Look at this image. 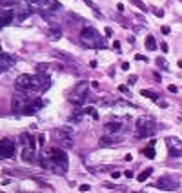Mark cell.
<instances>
[{
  "label": "cell",
  "instance_id": "6da1fadb",
  "mask_svg": "<svg viewBox=\"0 0 182 193\" xmlns=\"http://www.w3.org/2000/svg\"><path fill=\"white\" fill-rule=\"evenodd\" d=\"M46 157H47V161H49V170H53L55 173H58V175H64L67 171V155H66V151L62 148H51V150H47L44 153Z\"/></svg>",
  "mask_w": 182,
  "mask_h": 193
},
{
  "label": "cell",
  "instance_id": "7a4b0ae2",
  "mask_svg": "<svg viewBox=\"0 0 182 193\" xmlns=\"http://www.w3.org/2000/svg\"><path fill=\"white\" fill-rule=\"evenodd\" d=\"M80 42L84 44L86 47H106V42H104V38L96 33L95 27H84L82 33H80Z\"/></svg>",
  "mask_w": 182,
  "mask_h": 193
},
{
  "label": "cell",
  "instance_id": "3957f363",
  "mask_svg": "<svg viewBox=\"0 0 182 193\" xmlns=\"http://www.w3.org/2000/svg\"><path fill=\"white\" fill-rule=\"evenodd\" d=\"M157 131V124L155 120L150 117H140L137 118V124H135V137L139 139H148L153 133Z\"/></svg>",
  "mask_w": 182,
  "mask_h": 193
},
{
  "label": "cell",
  "instance_id": "277c9868",
  "mask_svg": "<svg viewBox=\"0 0 182 193\" xmlns=\"http://www.w3.org/2000/svg\"><path fill=\"white\" fill-rule=\"evenodd\" d=\"M87 91H89V82L87 80H82L78 82L73 89V96H71V102L73 104H82L87 96Z\"/></svg>",
  "mask_w": 182,
  "mask_h": 193
},
{
  "label": "cell",
  "instance_id": "5b68a950",
  "mask_svg": "<svg viewBox=\"0 0 182 193\" xmlns=\"http://www.w3.org/2000/svg\"><path fill=\"white\" fill-rule=\"evenodd\" d=\"M55 137H57V140H58L64 148H71V146H73V131L69 128L57 129V131H55Z\"/></svg>",
  "mask_w": 182,
  "mask_h": 193
},
{
  "label": "cell",
  "instance_id": "8992f818",
  "mask_svg": "<svg viewBox=\"0 0 182 193\" xmlns=\"http://www.w3.org/2000/svg\"><path fill=\"white\" fill-rule=\"evenodd\" d=\"M49 87V77L38 73V75H33V84H31V91H46Z\"/></svg>",
  "mask_w": 182,
  "mask_h": 193
},
{
  "label": "cell",
  "instance_id": "52a82bcc",
  "mask_svg": "<svg viewBox=\"0 0 182 193\" xmlns=\"http://www.w3.org/2000/svg\"><path fill=\"white\" fill-rule=\"evenodd\" d=\"M15 150H17V144L9 139L0 140V159H11L15 155Z\"/></svg>",
  "mask_w": 182,
  "mask_h": 193
},
{
  "label": "cell",
  "instance_id": "ba28073f",
  "mask_svg": "<svg viewBox=\"0 0 182 193\" xmlns=\"http://www.w3.org/2000/svg\"><path fill=\"white\" fill-rule=\"evenodd\" d=\"M166 146L171 157H180L182 155V140L177 137H168L166 139Z\"/></svg>",
  "mask_w": 182,
  "mask_h": 193
},
{
  "label": "cell",
  "instance_id": "9c48e42d",
  "mask_svg": "<svg viewBox=\"0 0 182 193\" xmlns=\"http://www.w3.org/2000/svg\"><path fill=\"white\" fill-rule=\"evenodd\" d=\"M153 186L159 188V190H166V191H175V190H179V182H177L175 179H170V177H160Z\"/></svg>",
  "mask_w": 182,
  "mask_h": 193
},
{
  "label": "cell",
  "instance_id": "30bf717a",
  "mask_svg": "<svg viewBox=\"0 0 182 193\" xmlns=\"http://www.w3.org/2000/svg\"><path fill=\"white\" fill-rule=\"evenodd\" d=\"M31 106V102H29V98L24 95H15L13 96V100H11V107H13V111H26L27 107Z\"/></svg>",
  "mask_w": 182,
  "mask_h": 193
},
{
  "label": "cell",
  "instance_id": "8fae6325",
  "mask_svg": "<svg viewBox=\"0 0 182 193\" xmlns=\"http://www.w3.org/2000/svg\"><path fill=\"white\" fill-rule=\"evenodd\" d=\"M31 84H33V75H18L17 80H15V87L20 89V91H31Z\"/></svg>",
  "mask_w": 182,
  "mask_h": 193
},
{
  "label": "cell",
  "instance_id": "7c38bea8",
  "mask_svg": "<svg viewBox=\"0 0 182 193\" xmlns=\"http://www.w3.org/2000/svg\"><path fill=\"white\" fill-rule=\"evenodd\" d=\"M17 62V57L15 55H9V53H0V73L2 71H7L11 69Z\"/></svg>",
  "mask_w": 182,
  "mask_h": 193
},
{
  "label": "cell",
  "instance_id": "4fadbf2b",
  "mask_svg": "<svg viewBox=\"0 0 182 193\" xmlns=\"http://www.w3.org/2000/svg\"><path fill=\"white\" fill-rule=\"evenodd\" d=\"M120 142V139H118L117 135H104L102 139L98 140V146H102V148H109V146H115V144H118Z\"/></svg>",
  "mask_w": 182,
  "mask_h": 193
},
{
  "label": "cell",
  "instance_id": "5bb4252c",
  "mask_svg": "<svg viewBox=\"0 0 182 193\" xmlns=\"http://www.w3.org/2000/svg\"><path fill=\"white\" fill-rule=\"evenodd\" d=\"M107 135H118V133H122L124 131V126L120 124V122H107L106 126H104Z\"/></svg>",
  "mask_w": 182,
  "mask_h": 193
},
{
  "label": "cell",
  "instance_id": "9a60e30c",
  "mask_svg": "<svg viewBox=\"0 0 182 193\" xmlns=\"http://www.w3.org/2000/svg\"><path fill=\"white\" fill-rule=\"evenodd\" d=\"M13 18H15V13L11 9H6L0 13V27H4V26H9L11 22H13Z\"/></svg>",
  "mask_w": 182,
  "mask_h": 193
},
{
  "label": "cell",
  "instance_id": "2e32d148",
  "mask_svg": "<svg viewBox=\"0 0 182 193\" xmlns=\"http://www.w3.org/2000/svg\"><path fill=\"white\" fill-rule=\"evenodd\" d=\"M20 144L22 146H29V148L35 150V139H33L29 133H22L20 135Z\"/></svg>",
  "mask_w": 182,
  "mask_h": 193
},
{
  "label": "cell",
  "instance_id": "e0dca14e",
  "mask_svg": "<svg viewBox=\"0 0 182 193\" xmlns=\"http://www.w3.org/2000/svg\"><path fill=\"white\" fill-rule=\"evenodd\" d=\"M22 159H24V162H33V159H35V150H33V148H29V146H24Z\"/></svg>",
  "mask_w": 182,
  "mask_h": 193
},
{
  "label": "cell",
  "instance_id": "ac0fdd59",
  "mask_svg": "<svg viewBox=\"0 0 182 193\" xmlns=\"http://www.w3.org/2000/svg\"><path fill=\"white\" fill-rule=\"evenodd\" d=\"M47 38H49V40L62 38V29H60V27H49V29H47Z\"/></svg>",
  "mask_w": 182,
  "mask_h": 193
},
{
  "label": "cell",
  "instance_id": "d6986e66",
  "mask_svg": "<svg viewBox=\"0 0 182 193\" xmlns=\"http://www.w3.org/2000/svg\"><path fill=\"white\" fill-rule=\"evenodd\" d=\"M151 171H153V170H151V168H148V170H144V171H140L139 175H137V181H139V182H146V181H148V179H150Z\"/></svg>",
  "mask_w": 182,
  "mask_h": 193
},
{
  "label": "cell",
  "instance_id": "ffe728a7",
  "mask_svg": "<svg viewBox=\"0 0 182 193\" xmlns=\"http://www.w3.org/2000/svg\"><path fill=\"white\" fill-rule=\"evenodd\" d=\"M146 49H150V51H155V49H157V40H155V37H148V38H146Z\"/></svg>",
  "mask_w": 182,
  "mask_h": 193
},
{
  "label": "cell",
  "instance_id": "44dd1931",
  "mask_svg": "<svg viewBox=\"0 0 182 193\" xmlns=\"http://www.w3.org/2000/svg\"><path fill=\"white\" fill-rule=\"evenodd\" d=\"M140 95H142V96H148V98H151V100H155V102H159V96H157V93H153V91H148V89H142V91H140Z\"/></svg>",
  "mask_w": 182,
  "mask_h": 193
},
{
  "label": "cell",
  "instance_id": "7402d4cb",
  "mask_svg": "<svg viewBox=\"0 0 182 193\" xmlns=\"http://www.w3.org/2000/svg\"><path fill=\"white\" fill-rule=\"evenodd\" d=\"M82 113H87V115H91V117L95 118V120H98V113H96V109L95 107H86Z\"/></svg>",
  "mask_w": 182,
  "mask_h": 193
},
{
  "label": "cell",
  "instance_id": "603a6c76",
  "mask_svg": "<svg viewBox=\"0 0 182 193\" xmlns=\"http://www.w3.org/2000/svg\"><path fill=\"white\" fill-rule=\"evenodd\" d=\"M133 6H137V7H139L140 11H144V13H146V11H150L148 7H146V4H144L142 0H133Z\"/></svg>",
  "mask_w": 182,
  "mask_h": 193
},
{
  "label": "cell",
  "instance_id": "cb8c5ba5",
  "mask_svg": "<svg viewBox=\"0 0 182 193\" xmlns=\"http://www.w3.org/2000/svg\"><path fill=\"white\" fill-rule=\"evenodd\" d=\"M144 155H146L148 159H155V157H157V153H155L153 148H146V150H144Z\"/></svg>",
  "mask_w": 182,
  "mask_h": 193
},
{
  "label": "cell",
  "instance_id": "d4e9b609",
  "mask_svg": "<svg viewBox=\"0 0 182 193\" xmlns=\"http://www.w3.org/2000/svg\"><path fill=\"white\" fill-rule=\"evenodd\" d=\"M157 66H159L160 69H166V71H168V62H166L162 57H159V58H157Z\"/></svg>",
  "mask_w": 182,
  "mask_h": 193
},
{
  "label": "cell",
  "instance_id": "484cf974",
  "mask_svg": "<svg viewBox=\"0 0 182 193\" xmlns=\"http://www.w3.org/2000/svg\"><path fill=\"white\" fill-rule=\"evenodd\" d=\"M55 57L64 58V60H71V57H69V55H66V53H62V51H55Z\"/></svg>",
  "mask_w": 182,
  "mask_h": 193
},
{
  "label": "cell",
  "instance_id": "4316f807",
  "mask_svg": "<svg viewBox=\"0 0 182 193\" xmlns=\"http://www.w3.org/2000/svg\"><path fill=\"white\" fill-rule=\"evenodd\" d=\"M47 67H49L47 64H38V66H37V71H38V73H46V71H47Z\"/></svg>",
  "mask_w": 182,
  "mask_h": 193
},
{
  "label": "cell",
  "instance_id": "83f0119b",
  "mask_svg": "<svg viewBox=\"0 0 182 193\" xmlns=\"http://www.w3.org/2000/svg\"><path fill=\"white\" fill-rule=\"evenodd\" d=\"M137 80H139V78H137V75H131V77L128 78V84H129V86H133V84H135Z\"/></svg>",
  "mask_w": 182,
  "mask_h": 193
},
{
  "label": "cell",
  "instance_id": "f1b7e54d",
  "mask_svg": "<svg viewBox=\"0 0 182 193\" xmlns=\"http://www.w3.org/2000/svg\"><path fill=\"white\" fill-rule=\"evenodd\" d=\"M78 190H80V191H82V193L89 191V184H80V186H78Z\"/></svg>",
  "mask_w": 182,
  "mask_h": 193
},
{
  "label": "cell",
  "instance_id": "f546056e",
  "mask_svg": "<svg viewBox=\"0 0 182 193\" xmlns=\"http://www.w3.org/2000/svg\"><path fill=\"white\" fill-rule=\"evenodd\" d=\"M168 91H170V93H177V91H179V87L175 86V84H171V86H168Z\"/></svg>",
  "mask_w": 182,
  "mask_h": 193
},
{
  "label": "cell",
  "instance_id": "4dcf8cb0",
  "mask_svg": "<svg viewBox=\"0 0 182 193\" xmlns=\"http://www.w3.org/2000/svg\"><path fill=\"white\" fill-rule=\"evenodd\" d=\"M160 31H162V35H168V33L171 31V29H170V26H162V27H160Z\"/></svg>",
  "mask_w": 182,
  "mask_h": 193
},
{
  "label": "cell",
  "instance_id": "1f68e13d",
  "mask_svg": "<svg viewBox=\"0 0 182 193\" xmlns=\"http://www.w3.org/2000/svg\"><path fill=\"white\" fill-rule=\"evenodd\" d=\"M153 13H155L157 17H164V11L162 9H153Z\"/></svg>",
  "mask_w": 182,
  "mask_h": 193
},
{
  "label": "cell",
  "instance_id": "d6a6232c",
  "mask_svg": "<svg viewBox=\"0 0 182 193\" xmlns=\"http://www.w3.org/2000/svg\"><path fill=\"white\" fill-rule=\"evenodd\" d=\"M113 49H115V51H118V49H120V42H118V40H115V42H113Z\"/></svg>",
  "mask_w": 182,
  "mask_h": 193
},
{
  "label": "cell",
  "instance_id": "836d02e7",
  "mask_svg": "<svg viewBox=\"0 0 182 193\" xmlns=\"http://www.w3.org/2000/svg\"><path fill=\"white\" fill-rule=\"evenodd\" d=\"M124 161H126V162H131V161H133V155H131V153H128V155L124 157Z\"/></svg>",
  "mask_w": 182,
  "mask_h": 193
},
{
  "label": "cell",
  "instance_id": "e575fe53",
  "mask_svg": "<svg viewBox=\"0 0 182 193\" xmlns=\"http://www.w3.org/2000/svg\"><path fill=\"white\" fill-rule=\"evenodd\" d=\"M120 175H122V173H120V171H111V177H113V179H118Z\"/></svg>",
  "mask_w": 182,
  "mask_h": 193
},
{
  "label": "cell",
  "instance_id": "d590c367",
  "mask_svg": "<svg viewBox=\"0 0 182 193\" xmlns=\"http://www.w3.org/2000/svg\"><path fill=\"white\" fill-rule=\"evenodd\" d=\"M135 58L140 60V62H146V57H142V55H135Z\"/></svg>",
  "mask_w": 182,
  "mask_h": 193
},
{
  "label": "cell",
  "instance_id": "8d00e7d4",
  "mask_svg": "<svg viewBox=\"0 0 182 193\" xmlns=\"http://www.w3.org/2000/svg\"><path fill=\"white\" fill-rule=\"evenodd\" d=\"M44 142H46V137H44V135H40V137H38V144H40V146H44Z\"/></svg>",
  "mask_w": 182,
  "mask_h": 193
},
{
  "label": "cell",
  "instance_id": "74e56055",
  "mask_svg": "<svg viewBox=\"0 0 182 193\" xmlns=\"http://www.w3.org/2000/svg\"><path fill=\"white\" fill-rule=\"evenodd\" d=\"M160 49L164 51V53H166V51H168V44H166V42H162V44H160Z\"/></svg>",
  "mask_w": 182,
  "mask_h": 193
},
{
  "label": "cell",
  "instance_id": "f35d334b",
  "mask_svg": "<svg viewBox=\"0 0 182 193\" xmlns=\"http://www.w3.org/2000/svg\"><path fill=\"white\" fill-rule=\"evenodd\" d=\"M118 91H122V93H128V86H118Z\"/></svg>",
  "mask_w": 182,
  "mask_h": 193
},
{
  "label": "cell",
  "instance_id": "ab89813d",
  "mask_svg": "<svg viewBox=\"0 0 182 193\" xmlns=\"http://www.w3.org/2000/svg\"><path fill=\"white\" fill-rule=\"evenodd\" d=\"M124 175H126V177H128V179H133V171H131V170H128V171L124 173Z\"/></svg>",
  "mask_w": 182,
  "mask_h": 193
},
{
  "label": "cell",
  "instance_id": "60d3db41",
  "mask_svg": "<svg viewBox=\"0 0 182 193\" xmlns=\"http://www.w3.org/2000/svg\"><path fill=\"white\" fill-rule=\"evenodd\" d=\"M157 104H159V106H160V107H168V102H162V100H159Z\"/></svg>",
  "mask_w": 182,
  "mask_h": 193
},
{
  "label": "cell",
  "instance_id": "b9f144b4",
  "mask_svg": "<svg viewBox=\"0 0 182 193\" xmlns=\"http://www.w3.org/2000/svg\"><path fill=\"white\" fill-rule=\"evenodd\" d=\"M122 69H124V71H128V69H129V64H128V62H124V64H122Z\"/></svg>",
  "mask_w": 182,
  "mask_h": 193
},
{
  "label": "cell",
  "instance_id": "7bdbcfd3",
  "mask_svg": "<svg viewBox=\"0 0 182 193\" xmlns=\"http://www.w3.org/2000/svg\"><path fill=\"white\" fill-rule=\"evenodd\" d=\"M179 67H182V60H179Z\"/></svg>",
  "mask_w": 182,
  "mask_h": 193
},
{
  "label": "cell",
  "instance_id": "ee69618b",
  "mask_svg": "<svg viewBox=\"0 0 182 193\" xmlns=\"http://www.w3.org/2000/svg\"><path fill=\"white\" fill-rule=\"evenodd\" d=\"M0 53H2V46H0Z\"/></svg>",
  "mask_w": 182,
  "mask_h": 193
}]
</instances>
